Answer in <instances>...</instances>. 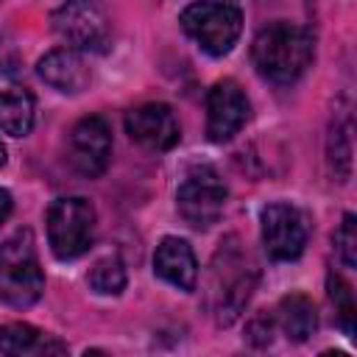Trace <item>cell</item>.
Segmentation results:
<instances>
[{
  "mask_svg": "<svg viewBox=\"0 0 357 357\" xmlns=\"http://www.w3.org/2000/svg\"><path fill=\"white\" fill-rule=\"evenodd\" d=\"M67 156L73 170H78L86 178H98L112 159V131L109 123L98 114L84 117L73 126L70 131V145H67Z\"/></svg>",
  "mask_w": 357,
  "mask_h": 357,
  "instance_id": "9",
  "label": "cell"
},
{
  "mask_svg": "<svg viewBox=\"0 0 357 357\" xmlns=\"http://www.w3.org/2000/svg\"><path fill=\"white\" fill-rule=\"evenodd\" d=\"M47 243L56 259H78L95 240V206L81 198H56L47 206Z\"/></svg>",
  "mask_w": 357,
  "mask_h": 357,
  "instance_id": "5",
  "label": "cell"
},
{
  "mask_svg": "<svg viewBox=\"0 0 357 357\" xmlns=\"http://www.w3.org/2000/svg\"><path fill=\"white\" fill-rule=\"evenodd\" d=\"M273 324L282 329V335L293 343H304L315 335L318 326V312L312 298H307L304 293H290L284 296L276 310H273Z\"/></svg>",
  "mask_w": 357,
  "mask_h": 357,
  "instance_id": "16",
  "label": "cell"
},
{
  "mask_svg": "<svg viewBox=\"0 0 357 357\" xmlns=\"http://www.w3.org/2000/svg\"><path fill=\"white\" fill-rule=\"evenodd\" d=\"M53 33L78 53H100L112 39V20L100 0H64L50 17Z\"/></svg>",
  "mask_w": 357,
  "mask_h": 357,
  "instance_id": "6",
  "label": "cell"
},
{
  "mask_svg": "<svg viewBox=\"0 0 357 357\" xmlns=\"http://www.w3.org/2000/svg\"><path fill=\"white\" fill-rule=\"evenodd\" d=\"M184 33L209 56H226L243 33V11L226 0L190 3L178 17Z\"/></svg>",
  "mask_w": 357,
  "mask_h": 357,
  "instance_id": "4",
  "label": "cell"
},
{
  "mask_svg": "<svg viewBox=\"0 0 357 357\" xmlns=\"http://www.w3.org/2000/svg\"><path fill=\"white\" fill-rule=\"evenodd\" d=\"M45 273L36 257L31 229H17L0 243V301L14 310H28L42 298Z\"/></svg>",
  "mask_w": 357,
  "mask_h": 357,
  "instance_id": "3",
  "label": "cell"
},
{
  "mask_svg": "<svg viewBox=\"0 0 357 357\" xmlns=\"http://www.w3.org/2000/svg\"><path fill=\"white\" fill-rule=\"evenodd\" d=\"M11 206H14V204H11V192L0 187V226H3V223H6V218L11 215Z\"/></svg>",
  "mask_w": 357,
  "mask_h": 357,
  "instance_id": "22",
  "label": "cell"
},
{
  "mask_svg": "<svg viewBox=\"0 0 357 357\" xmlns=\"http://www.w3.org/2000/svg\"><path fill=\"white\" fill-rule=\"evenodd\" d=\"M3 162H6V148L0 145V167H3Z\"/></svg>",
  "mask_w": 357,
  "mask_h": 357,
  "instance_id": "23",
  "label": "cell"
},
{
  "mask_svg": "<svg viewBox=\"0 0 357 357\" xmlns=\"http://www.w3.org/2000/svg\"><path fill=\"white\" fill-rule=\"evenodd\" d=\"M257 279H259L257 265L237 245V240L229 237L218 248L209 271V304L218 326H231L243 315L257 287Z\"/></svg>",
  "mask_w": 357,
  "mask_h": 357,
  "instance_id": "2",
  "label": "cell"
},
{
  "mask_svg": "<svg viewBox=\"0 0 357 357\" xmlns=\"http://www.w3.org/2000/svg\"><path fill=\"white\" fill-rule=\"evenodd\" d=\"M0 354L8 357H50L67 354V343L56 335H47L31 324H6L0 326Z\"/></svg>",
  "mask_w": 357,
  "mask_h": 357,
  "instance_id": "15",
  "label": "cell"
},
{
  "mask_svg": "<svg viewBox=\"0 0 357 357\" xmlns=\"http://www.w3.org/2000/svg\"><path fill=\"white\" fill-rule=\"evenodd\" d=\"M86 282L100 296H117V293H123V287H126V268H123L120 257H103V259H98L89 268Z\"/></svg>",
  "mask_w": 357,
  "mask_h": 357,
  "instance_id": "17",
  "label": "cell"
},
{
  "mask_svg": "<svg viewBox=\"0 0 357 357\" xmlns=\"http://www.w3.org/2000/svg\"><path fill=\"white\" fill-rule=\"evenodd\" d=\"M329 162L332 167L346 178L351 170V120L343 117V123L335 120L329 134Z\"/></svg>",
  "mask_w": 357,
  "mask_h": 357,
  "instance_id": "19",
  "label": "cell"
},
{
  "mask_svg": "<svg viewBox=\"0 0 357 357\" xmlns=\"http://www.w3.org/2000/svg\"><path fill=\"white\" fill-rule=\"evenodd\" d=\"M335 248H337V257L346 268H354L357 265V220L354 215H343L337 231H335Z\"/></svg>",
  "mask_w": 357,
  "mask_h": 357,
  "instance_id": "20",
  "label": "cell"
},
{
  "mask_svg": "<svg viewBox=\"0 0 357 357\" xmlns=\"http://www.w3.org/2000/svg\"><path fill=\"white\" fill-rule=\"evenodd\" d=\"M248 120V98L237 81L223 78L206 95V137L212 142H229Z\"/></svg>",
  "mask_w": 357,
  "mask_h": 357,
  "instance_id": "10",
  "label": "cell"
},
{
  "mask_svg": "<svg viewBox=\"0 0 357 357\" xmlns=\"http://www.w3.org/2000/svg\"><path fill=\"white\" fill-rule=\"evenodd\" d=\"M315 59V39L310 28L287 20L268 22L251 42V61L257 73L279 86L298 81Z\"/></svg>",
  "mask_w": 357,
  "mask_h": 357,
  "instance_id": "1",
  "label": "cell"
},
{
  "mask_svg": "<svg viewBox=\"0 0 357 357\" xmlns=\"http://www.w3.org/2000/svg\"><path fill=\"white\" fill-rule=\"evenodd\" d=\"M153 271L162 282L190 293L198 282V259L187 240L181 237H162L153 254Z\"/></svg>",
  "mask_w": 357,
  "mask_h": 357,
  "instance_id": "13",
  "label": "cell"
},
{
  "mask_svg": "<svg viewBox=\"0 0 357 357\" xmlns=\"http://www.w3.org/2000/svg\"><path fill=\"white\" fill-rule=\"evenodd\" d=\"M273 329H276L273 315L259 312V315H254V318L248 321V326H245V337H248V343H254V346H268L271 337H273Z\"/></svg>",
  "mask_w": 357,
  "mask_h": 357,
  "instance_id": "21",
  "label": "cell"
},
{
  "mask_svg": "<svg viewBox=\"0 0 357 357\" xmlns=\"http://www.w3.org/2000/svg\"><path fill=\"white\" fill-rule=\"evenodd\" d=\"M0 128L8 137H25L33 128V95L20 81L17 64L0 53Z\"/></svg>",
  "mask_w": 357,
  "mask_h": 357,
  "instance_id": "12",
  "label": "cell"
},
{
  "mask_svg": "<svg viewBox=\"0 0 357 357\" xmlns=\"http://www.w3.org/2000/svg\"><path fill=\"white\" fill-rule=\"evenodd\" d=\"M259 231H262L265 254L276 262H290V259H298L307 248L310 220L298 206L287 201H276L262 209Z\"/></svg>",
  "mask_w": 357,
  "mask_h": 357,
  "instance_id": "8",
  "label": "cell"
},
{
  "mask_svg": "<svg viewBox=\"0 0 357 357\" xmlns=\"http://www.w3.org/2000/svg\"><path fill=\"white\" fill-rule=\"evenodd\" d=\"M326 287H329V298L335 304V312H337V324L340 329L354 337V318H357V304H354V293H351V284L340 276V273H329L326 276Z\"/></svg>",
  "mask_w": 357,
  "mask_h": 357,
  "instance_id": "18",
  "label": "cell"
},
{
  "mask_svg": "<svg viewBox=\"0 0 357 357\" xmlns=\"http://www.w3.org/2000/svg\"><path fill=\"white\" fill-rule=\"evenodd\" d=\"M229 190L215 167L198 165L187 170L184 181L176 190V209L192 229H209L220 220Z\"/></svg>",
  "mask_w": 357,
  "mask_h": 357,
  "instance_id": "7",
  "label": "cell"
},
{
  "mask_svg": "<svg viewBox=\"0 0 357 357\" xmlns=\"http://www.w3.org/2000/svg\"><path fill=\"white\" fill-rule=\"evenodd\" d=\"M126 134L145 151L162 153L181 139L178 120L167 103H142L126 114Z\"/></svg>",
  "mask_w": 357,
  "mask_h": 357,
  "instance_id": "11",
  "label": "cell"
},
{
  "mask_svg": "<svg viewBox=\"0 0 357 357\" xmlns=\"http://www.w3.org/2000/svg\"><path fill=\"white\" fill-rule=\"evenodd\" d=\"M36 73L47 86L67 92V95H75L89 84V67L84 56L73 47H56L45 53L36 64Z\"/></svg>",
  "mask_w": 357,
  "mask_h": 357,
  "instance_id": "14",
  "label": "cell"
}]
</instances>
